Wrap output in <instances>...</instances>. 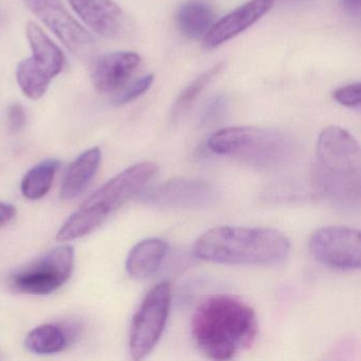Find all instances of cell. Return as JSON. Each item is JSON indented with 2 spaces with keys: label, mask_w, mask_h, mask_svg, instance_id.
Listing matches in <instances>:
<instances>
[{
  "label": "cell",
  "mask_w": 361,
  "mask_h": 361,
  "mask_svg": "<svg viewBox=\"0 0 361 361\" xmlns=\"http://www.w3.org/2000/svg\"><path fill=\"white\" fill-rule=\"evenodd\" d=\"M191 327L198 350L212 360H230L248 350L259 331L253 308L230 295L202 300L194 312Z\"/></svg>",
  "instance_id": "6da1fadb"
},
{
  "label": "cell",
  "mask_w": 361,
  "mask_h": 361,
  "mask_svg": "<svg viewBox=\"0 0 361 361\" xmlns=\"http://www.w3.org/2000/svg\"><path fill=\"white\" fill-rule=\"evenodd\" d=\"M193 251L198 259L211 263L272 266L286 261L290 242L270 228L221 226L202 233Z\"/></svg>",
  "instance_id": "7a4b0ae2"
},
{
  "label": "cell",
  "mask_w": 361,
  "mask_h": 361,
  "mask_svg": "<svg viewBox=\"0 0 361 361\" xmlns=\"http://www.w3.org/2000/svg\"><path fill=\"white\" fill-rule=\"evenodd\" d=\"M159 168L154 162L135 164L114 177L92 194L59 230L60 242H71L88 235L111 215L145 190Z\"/></svg>",
  "instance_id": "3957f363"
},
{
  "label": "cell",
  "mask_w": 361,
  "mask_h": 361,
  "mask_svg": "<svg viewBox=\"0 0 361 361\" xmlns=\"http://www.w3.org/2000/svg\"><path fill=\"white\" fill-rule=\"evenodd\" d=\"M319 178L325 192L343 206L360 202V147L355 137L339 126L325 128L317 141Z\"/></svg>",
  "instance_id": "277c9868"
},
{
  "label": "cell",
  "mask_w": 361,
  "mask_h": 361,
  "mask_svg": "<svg viewBox=\"0 0 361 361\" xmlns=\"http://www.w3.org/2000/svg\"><path fill=\"white\" fill-rule=\"evenodd\" d=\"M208 147L213 153L264 168L282 164L293 153V142L286 135L271 128L250 126L217 130L209 138Z\"/></svg>",
  "instance_id": "5b68a950"
},
{
  "label": "cell",
  "mask_w": 361,
  "mask_h": 361,
  "mask_svg": "<svg viewBox=\"0 0 361 361\" xmlns=\"http://www.w3.org/2000/svg\"><path fill=\"white\" fill-rule=\"evenodd\" d=\"M172 299V285L168 281L158 283L145 295L130 325V353L135 360L147 358L157 345L168 322Z\"/></svg>",
  "instance_id": "8992f818"
},
{
  "label": "cell",
  "mask_w": 361,
  "mask_h": 361,
  "mask_svg": "<svg viewBox=\"0 0 361 361\" xmlns=\"http://www.w3.org/2000/svg\"><path fill=\"white\" fill-rule=\"evenodd\" d=\"M75 249L60 246L14 274L12 287L27 295H49L64 285L75 267Z\"/></svg>",
  "instance_id": "52a82bcc"
},
{
  "label": "cell",
  "mask_w": 361,
  "mask_h": 361,
  "mask_svg": "<svg viewBox=\"0 0 361 361\" xmlns=\"http://www.w3.org/2000/svg\"><path fill=\"white\" fill-rule=\"evenodd\" d=\"M29 10L84 62H90L96 52V42L71 14L60 0H24Z\"/></svg>",
  "instance_id": "ba28073f"
},
{
  "label": "cell",
  "mask_w": 361,
  "mask_h": 361,
  "mask_svg": "<svg viewBox=\"0 0 361 361\" xmlns=\"http://www.w3.org/2000/svg\"><path fill=\"white\" fill-rule=\"evenodd\" d=\"M310 248L316 259L329 267L340 270L360 268V231L355 228H320L312 234Z\"/></svg>",
  "instance_id": "9c48e42d"
},
{
  "label": "cell",
  "mask_w": 361,
  "mask_h": 361,
  "mask_svg": "<svg viewBox=\"0 0 361 361\" xmlns=\"http://www.w3.org/2000/svg\"><path fill=\"white\" fill-rule=\"evenodd\" d=\"M216 197V190L207 181L174 178L147 190L142 200L158 208L202 209L210 207Z\"/></svg>",
  "instance_id": "30bf717a"
},
{
  "label": "cell",
  "mask_w": 361,
  "mask_h": 361,
  "mask_svg": "<svg viewBox=\"0 0 361 361\" xmlns=\"http://www.w3.org/2000/svg\"><path fill=\"white\" fill-rule=\"evenodd\" d=\"M274 3L276 0H251L240 6L213 24L204 35V47L213 49L238 37L267 14L274 7Z\"/></svg>",
  "instance_id": "8fae6325"
},
{
  "label": "cell",
  "mask_w": 361,
  "mask_h": 361,
  "mask_svg": "<svg viewBox=\"0 0 361 361\" xmlns=\"http://www.w3.org/2000/svg\"><path fill=\"white\" fill-rule=\"evenodd\" d=\"M69 3L81 20L101 37L116 39L128 29L126 13L113 0H69Z\"/></svg>",
  "instance_id": "7c38bea8"
},
{
  "label": "cell",
  "mask_w": 361,
  "mask_h": 361,
  "mask_svg": "<svg viewBox=\"0 0 361 361\" xmlns=\"http://www.w3.org/2000/svg\"><path fill=\"white\" fill-rule=\"evenodd\" d=\"M141 63L139 54L120 51L105 54L94 61L92 80L94 87L102 94L121 92Z\"/></svg>",
  "instance_id": "4fadbf2b"
},
{
  "label": "cell",
  "mask_w": 361,
  "mask_h": 361,
  "mask_svg": "<svg viewBox=\"0 0 361 361\" xmlns=\"http://www.w3.org/2000/svg\"><path fill=\"white\" fill-rule=\"evenodd\" d=\"M102 153L99 147H92L75 158L67 169L63 179L61 196L71 200L81 195L100 168Z\"/></svg>",
  "instance_id": "5bb4252c"
},
{
  "label": "cell",
  "mask_w": 361,
  "mask_h": 361,
  "mask_svg": "<svg viewBox=\"0 0 361 361\" xmlns=\"http://www.w3.org/2000/svg\"><path fill=\"white\" fill-rule=\"evenodd\" d=\"M169 246L161 238H147L130 250L126 259V270L132 278L143 280L155 274L166 255Z\"/></svg>",
  "instance_id": "9a60e30c"
},
{
  "label": "cell",
  "mask_w": 361,
  "mask_h": 361,
  "mask_svg": "<svg viewBox=\"0 0 361 361\" xmlns=\"http://www.w3.org/2000/svg\"><path fill=\"white\" fill-rule=\"evenodd\" d=\"M214 9L206 0H188L175 13L177 28L192 39L204 37L214 24Z\"/></svg>",
  "instance_id": "2e32d148"
},
{
  "label": "cell",
  "mask_w": 361,
  "mask_h": 361,
  "mask_svg": "<svg viewBox=\"0 0 361 361\" xmlns=\"http://www.w3.org/2000/svg\"><path fill=\"white\" fill-rule=\"evenodd\" d=\"M26 32L33 60L54 79L64 67V54L35 23H28Z\"/></svg>",
  "instance_id": "e0dca14e"
},
{
  "label": "cell",
  "mask_w": 361,
  "mask_h": 361,
  "mask_svg": "<svg viewBox=\"0 0 361 361\" xmlns=\"http://www.w3.org/2000/svg\"><path fill=\"white\" fill-rule=\"evenodd\" d=\"M68 343V333L56 324H44L35 327L25 340V346L37 355L56 354L64 350Z\"/></svg>",
  "instance_id": "ac0fdd59"
},
{
  "label": "cell",
  "mask_w": 361,
  "mask_h": 361,
  "mask_svg": "<svg viewBox=\"0 0 361 361\" xmlns=\"http://www.w3.org/2000/svg\"><path fill=\"white\" fill-rule=\"evenodd\" d=\"M59 168L60 161L56 159H46L33 166L23 179V195L30 200L43 198L51 189Z\"/></svg>",
  "instance_id": "d6986e66"
},
{
  "label": "cell",
  "mask_w": 361,
  "mask_h": 361,
  "mask_svg": "<svg viewBox=\"0 0 361 361\" xmlns=\"http://www.w3.org/2000/svg\"><path fill=\"white\" fill-rule=\"evenodd\" d=\"M16 80L25 96L39 100L47 92L52 78L31 56L18 64Z\"/></svg>",
  "instance_id": "ffe728a7"
},
{
  "label": "cell",
  "mask_w": 361,
  "mask_h": 361,
  "mask_svg": "<svg viewBox=\"0 0 361 361\" xmlns=\"http://www.w3.org/2000/svg\"><path fill=\"white\" fill-rule=\"evenodd\" d=\"M225 68V63H219V64L213 66L212 68L207 71L206 73H202L198 75L195 80L191 82L183 92L179 94L178 98L175 101L174 106L172 109V119L174 121L180 119L183 116H185L188 111L193 106L195 101L197 100L198 97L200 96L204 88L212 82L216 75L223 71Z\"/></svg>",
  "instance_id": "44dd1931"
},
{
  "label": "cell",
  "mask_w": 361,
  "mask_h": 361,
  "mask_svg": "<svg viewBox=\"0 0 361 361\" xmlns=\"http://www.w3.org/2000/svg\"><path fill=\"white\" fill-rule=\"evenodd\" d=\"M154 79H155V75L153 73H149V75L136 80L134 83L130 84L128 87H124L121 92H118L117 97L114 99V103L116 105H126L136 100L151 88Z\"/></svg>",
  "instance_id": "7402d4cb"
},
{
  "label": "cell",
  "mask_w": 361,
  "mask_h": 361,
  "mask_svg": "<svg viewBox=\"0 0 361 361\" xmlns=\"http://www.w3.org/2000/svg\"><path fill=\"white\" fill-rule=\"evenodd\" d=\"M360 83L350 84L336 90L333 98L340 105L355 109L360 106Z\"/></svg>",
  "instance_id": "603a6c76"
},
{
  "label": "cell",
  "mask_w": 361,
  "mask_h": 361,
  "mask_svg": "<svg viewBox=\"0 0 361 361\" xmlns=\"http://www.w3.org/2000/svg\"><path fill=\"white\" fill-rule=\"evenodd\" d=\"M7 121L12 132L16 133L22 130L27 122V115L24 107L18 103L12 104L7 111Z\"/></svg>",
  "instance_id": "cb8c5ba5"
},
{
  "label": "cell",
  "mask_w": 361,
  "mask_h": 361,
  "mask_svg": "<svg viewBox=\"0 0 361 361\" xmlns=\"http://www.w3.org/2000/svg\"><path fill=\"white\" fill-rule=\"evenodd\" d=\"M226 99L223 96L215 97L207 104L202 114V123H210L219 119V116L224 113L226 109Z\"/></svg>",
  "instance_id": "d4e9b609"
},
{
  "label": "cell",
  "mask_w": 361,
  "mask_h": 361,
  "mask_svg": "<svg viewBox=\"0 0 361 361\" xmlns=\"http://www.w3.org/2000/svg\"><path fill=\"white\" fill-rule=\"evenodd\" d=\"M16 215V208L12 204L0 202V228L13 221Z\"/></svg>",
  "instance_id": "484cf974"
},
{
  "label": "cell",
  "mask_w": 361,
  "mask_h": 361,
  "mask_svg": "<svg viewBox=\"0 0 361 361\" xmlns=\"http://www.w3.org/2000/svg\"><path fill=\"white\" fill-rule=\"evenodd\" d=\"M342 7L350 16H360V0H342Z\"/></svg>",
  "instance_id": "4316f807"
},
{
  "label": "cell",
  "mask_w": 361,
  "mask_h": 361,
  "mask_svg": "<svg viewBox=\"0 0 361 361\" xmlns=\"http://www.w3.org/2000/svg\"><path fill=\"white\" fill-rule=\"evenodd\" d=\"M288 1H304V0H288Z\"/></svg>",
  "instance_id": "83f0119b"
}]
</instances>
